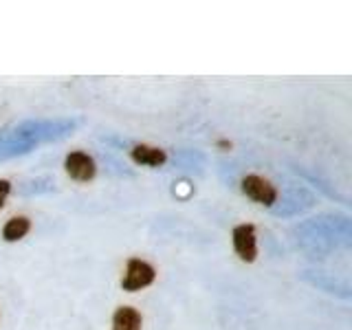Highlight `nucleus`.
Returning <instances> with one entry per match:
<instances>
[{"label":"nucleus","instance_id":"obj_1","mask_svg":"<svg viewBox=\"0 0 352 330\" xmlns=\"http://www.w3.org/2000/svg\"><path fill=\"white\" fill-rule=\"evenodd\" d=\"M157 278V271L150 262L141 260V258H130L128 267H126V275L121 278V289L128 293H137L141 289L150 286Z\"/></svg>","mask_w":352,"mask_h":330},{"label":"nucleus","instance_id":"obj_2","mask_svg":"<svg viewBox=\"0 0 352 330\" xmlns=\"http://www.w3.org/2000/svg\"><path fill=\"white\" fill-rule=\"evenodd\" d=\"M234 240V251L242 262H256L258 258V238H256V227L253 225H238L231 234Z\"/></svg>","mask_w":352,"mask_h":330},{"label":"nucleus","instance_id":"obj_3","mask_svg":"<svg viewBox=\"0 0 352 330\" xmlns=\"http://www.w3.org/2000/svg\"><path fill=\"white\" fill-rule=\"evenodd\" d=\"M64 170H66V174H69L73 181L88 183V181L95 179L97 165H95L91 154H86V152H71V154H66V159H64Z\"/></svg>","mask_w":352,"mask_h":330},{"label":"nucleus","instance_id":"obj_4","mask_svg":"<svg viewBox=\"0 0 352 330\" xmlns=\"http://www.w3.org/2000/svg\"><path fill=\"white\" fill-rule=\"evenodd\" d=\"M242 192L245 196H249L251 201H256L260 205H273L275 198H278V190L267 181L262 179V176H256V174H249L242 179Z\"/></svg>","mask_w":352,"mask_h":330},{"label":"nucleus","instance_id":"obj_5","mask_svg":"<svg viewBox=\"0 0 352 330\" xmlns=\"http://www.w3.org/2000/svg\"><path fill=\"white\" fill-rule=\"evenodd\" d=\"M130 157L139 165H150V168H159L165 161H168V154L161 148H152V146H135L130 152Z\"/></svg>","mask_w":352,"mask_h":330},{"label":"nucleus","instance_id":"obj_6","mask_svg":"<svg viewBox=\"0 0 352 330\" xmlns=\"http://www.w3.org/2000/svg\"><path fill=\"white\" fill-rule=\"evenodd\" d=\"M141 313L132 306H119L113 315V330H141Z\"/></svg>","mask_w":352,"mask_h":330},{"label":"nucleus","instance_id":"obj_7","mask_svg":"<svg viewBox=\"0 0 352 330\" xmlns=\"http://www.w3.org/2000/svg\"><path fill=\"white\" fill-rule=\"evenodd\" d=\"M31 229V220L27 216H16L7 220V225L3 227V238L5 242H18L22 240Z\"/></svg>","mask_w":352,"mask_h":330},{"label":"nucleus","instance_id":"obj_8","mask_svg":"<svg viewBox=\"0 0 352 330\" xmlns=\"http://www.w3.org/2000/svg\"><path fill=\"white\" fill-rule=\"evenodd\" d=\"M9 192H11V183L3 179V181H0V209L5 207V201H7Z\"/></svg>","mask_w":352,"mask_h":330}]
</instances>
